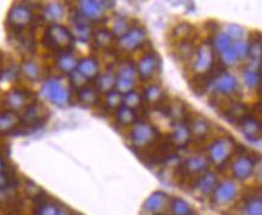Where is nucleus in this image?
Instances as JSON below:
<instances>
[{
	"mask_svg": "<svg viewBox=\"0 0 262 215\" xmlns=\"http://www.w3.org/2000/svg\"><path fill=\"white\" fill-rule=\"evenodd\" d=\"M45 42L52 50H62L72 44V35L62 24L51 23L46 30Z\"/></svg>",
	"mask_w": 262,
	"mask_h": 215,
	"instance_id": "f257e3e1",
	"label": "nucleus"
},
{
	"mask_svg": "<svg viewBox=\"0 0 262 215\" xmlns=\"http://www.w3.org/2000/svg\"><path fill=\"white\" fill-rule=\"evenodd\" d=\"M159 132L149 123L139 122L130 132V140L136 148H146L157 141Z\"/></svg>",
	"mask_w": 262,
	"mask_h": 215,
	"instance_id": "f03ea898",
	"label": "nucleus"
},
{
	"mask_svg": "<svg viewBox=\"0 0 262 215\" xmlns=\"http://www.w3.org/2000/svg\"><path fill=\"white\" fill-rule=\"evenodd\" d=\"M234 151V141L232 138L221 137L217 138L208 147L209 159L214 163L222 165L225 161H227L228 157L232 155Z\"/></svg>",
	"mask_w": 262,
	"mask_h": 215,
	"instance_id": "7ed1b4c3",
	"label": "nucleus"
},
{
	"mask_svg": "<svg viewBox=\"0 0 262 215\" xmlns=\"http://www.w3.org/2000/svg\"><path fill=\"white\" fill-rule=\"evenodd\" d=\"M41 95L57 106H65L69 101V92L60 82L50 80L41 87Z\"/></svg>",
	"mask_w": 262,
	"mask_h": 215,
	"instance_id": "20e7f679",
	"label": "nucleus"
},
{
	"mask_svg": "<svg viewBox=\"0 0 262 215\" xmlns=\"http://www.w3.org/2000/svg\"><path fill=\"white\" fill-rule=\"evenodd\" d=\"M215 62V52L212 44H203L197 50L196 60L194 64V70L197 74H203L212 68Z\"/></svg>",
	"mask_w": 262,
	"mask_h": 215,
	"instance_id": "39448f33",
	"label": "nucleus"
},
{
	"mask_svg": "<svg viewBox=\"0 0 262 215\" xmlns=\"http://www.w3.org/2000/svg\"><path fill=\"white\" fill-rule=\"evenodd\" d=\"M32 18H33L32 10H30L28 6L17 4L12 6L10 11H9L8 22L14 29L20 30L24 28L27 24H29L30 21H32Z\"/></svg>",
	"mask_w": 262,
	"mask_h": 215,
	"instance_id": "423d86ee",
	"label": "nucleus"
},
{
	"mask_svg": "<svg viewBox=\"0 0 262 215\" xmlns=\"http://www.w3.org/2000/svg\"><path fill=\"white\" fill-rule=\"evenodd\" d=\"M146 36H147V32L145 29L141 27H135V28L130 29L123 38H120L119 45L125 51H135L142 46Z\"/></svg>",
	"mask_w": 262,
	"mask_h": 215,
	"instance_id": "0eeeda50",
	"label": "nucleus"
},
{
	"mask_svg": "<svg viewBox=\"0 0 262 215\" xmlns=\"http://www.w3.org/2000/svg\"><path fill=\"white\" fill-rule=\"evenodd\" d=\"M237 193L236 185L233 184V181L231 180H225L221 184H219L218 186H215L214 191H213V202L215 204L221 205L226 204L228 202H231L234 198Z\"/></svg>",
	"mask_w": 262,
	"mask_h": 215,
	"instance_id": "6e6552de",
	"label": "nucleus"
},
{
	"mask_svg": "<svg viewBox=\"0 0 262 215\" xmlns=\"http://www.w3.org/2000/svg\"><path fill=\"white\" fill-rule=\"evenodd\" d=\"M159 65V58L155 53H147L142 57L137 64V74L142 80H149Z\"/></svg>",
	"mask_w": 262,
	"mask_h": 215,
	"instance_id": "1a4fd4ad",
	"label": "nucleus"
},
{
	"mask_svg": "<svg viewBox=\"0 0 262 215\" xmlns=\"http://www.w3.org/2000/svg\"><path fill=\"white\" fill-rule=\"evenodd\" d=\"M254 171V161L249 156H240L232 163V174L237 179H248Z\"/></svg>",
	"mask_w": 262,
	"mask_h": 215,
	"instance_id": "9d476101",
	"label": "nucleus"
},
{
	"mask_svg": "<svg viewBox=\"0 0 262 215\" xmlns=\"http://www.w3.org/2000/svg\"><path fill=\"white\" fill-rule=\"evenodd\" d=\"M71 22L75 27V34L81 41H88L91 36V28L89 21L80 11L72 15Z\"/></svg>",
	"mask_w": 262,
	"mask_h": 215,
	"instance_id": "9b49d317",
	"label": "nucleus"
},
{
	"mask_svg": "<svg viewBox=\"0 0 262 215\" xmlns=\"http://www.w3.org/2000/svg\"><path fill=\"white\" fill-rule=\"evenodd\" d=\"M240 124V128L242 131L244 132V135L250 140H258L262 134V123L258 122L256 118L246 116L244 119L242 120Z\"/></svg>",
	"mask_w": 262,
	"mask_h": 215,
	"instance_id": "f8f14e48",
	"label": "nucleus"
},
{
	"mask_svg": "<svg viewBox=\"0 0 262 215\" xmlns=\"http://www.w3.org/2000/svg\"><path fill=\"white\" fill-rule=\"evenodd\" d=\"M101 4L102 3L93 2V0L80 2V12L88 21H96L102 17L103 6Z\"/></svg>",
	"mask_w": 262,
	"mask_h": 215,
	"instance_id": "ddd939ff",
	"label": "nucleus"
},
{
	"mask_svg": "<svg viewBox=\"0 0 262 215\" xmlns=\"http://www.w3.org/2000/svg\"><path fill=\"white\" fill-rule=\"evenodd\" d=\"M214 86L219 94H221V95H230V94L236 92L238 84H237L236 78L233 76L224 74L214 81Z\"/></svg>",
	"mask_w": 262,
	"mask_h": 215,
	"instance_id": "4468645a",
	"label": "nucleus"
},
{
	"mask_svg": "<svg viewBox=\"0 0 262 215\" xmlns=\"http://www.w3.org/2000/svg\"><path fill=\"white\" fill-rule=\"evenodd\" d=\"M189 130L190 134H194L195 137L203 138L211 131V123L203 116H196L189 124Z\"/></svg>",
	"mask_w": 262,
	"mask_h": 215,
	"instance_id": "2eb2a0df",
	"label": "nucleus"
},
{
	"mask_svg": "<svg viewBox=\"0 0 262 215\" xmlns=\"http://www.w3.org/2000/svg\"><path fill=\"white\" fill-rule=\"evenodd\" d=\"M222 116L226 118L230 123L239 124L246 117V107L243 104H239V102H234V104H231L228 107L225 108Z\"/></svg>",
	"mask_w": 262,
	"mask_h": 215,
	"instance_id": "dca6fc26",
	"label": "nucleus"
},
{
	"mask_svg": "<svg viewBox=\"0 0 262 215\" xmlns=\"http://www.w3.org/2000/svg\"><path fill=\"white\" fill-rule=\"evenodd\" d=\"M167 202V195L163 191H155L152 193L145 202V210L149 213H159V211L165 207Z\"/></svg>",
	"mask_w": 262,
	"mask_h": 215,
	"instance_id": "f3484780",
	"label": "nucleus"
},
{
	"mask_svg": "<svg viewBox=\"0 0 262 215\" xmlns=\"http://www.w3.org/2000/svg\"><path fill=\"white\" fill-rule=\"evenodd\" d=\"M215 184H217V177L212 172H206L205 174L201 175L200 178H197L195 181V189L199 190L203 195H208L214 191Z\"/></svg>",
	"mask_w": 262,
	"mask_h": 215,
	"instance_id": "a211bd4d",
	"label": "nucleus"
},
{
	"mask_svg": "<svg viewBox=\"0 0 262 215\" xmlns=\"http://www.w3.org/2000/svg\"><path fill=\"white\" fill-rule=\"evenodd\" d=\"M77 60H76V57L71 52H68V51H64V52H60L57 57V66L60 71L66 72V74H71L76 70L77 68Z\"/></svg>",
	"mask_w": 262,
	"mask_h": 215,
	"instance_id": "6ab92c4d",
	"label": "nucleus"
},
{
	"mask_svg": "<svg viewBox=\"0 0 262 215\" xmlns=\"http://www.w3.org/2000/svg\"><path fill=\"white\" fill-rule=\"evenodd\" d=\"M207 159L205 156H193L190 159H188L187 161L183 163V171L188 174H196L200 172L205 171L207 167Z\"/></svg>",
	"mask_w": 262,
	"mask_h": 215,
	"instance_id": "aec40b11",
	"label": "nucleus"
},
{
	"mask_svg": "<svg viewBox=\"0 0 262 215\" xmlns=\"http://www.w3.org/2000/svg\"><path fill=\"white\" fill-rule=\"evenodd\" d=\"M77 71L81 75H83L87 80L88 78H94L97 77V74H99L97 72L99 71V65H97V62L94 58H84L78 62Z\"/></svg>",
	"mask_w": 262,
	"mask_h": 215,
	"instance_id": "412c9836",
	"label": "nucleus"
},
{
	"mask_svg": "<svg viewBox=\"0 0 262 215\" xmlns=\"http://www.w3.org/2000/svg\"><path fill=\"white\" fill-rule=\"evenodd\" d=\"M190 138V130H189V125H185L184 123H177L175 131L171 135V141L173 145L177 147H183L189 142Z\"/></svg>",
	"mask_w": 262,
	"mask_h": 215,
	"instance_id": "4be33fe9",
	"label": "nucleus"
},
{
	"mask_svg": "<svg viewBox=\"0 0 262 215\" xmlns=\"http://www.w3.org/2000/svg\"><path fill=\"white\" fill-rule=\"evenodd\" d=\"M27 100H28V96L22 90H11L6 96V105L14 111L20 110L26 106Z\"/></svg>",
	"mask_w": 262,
	"mask_h": 215,
	"instance_id": "5701e85b",
	"label": "nucleus"
},
{
	"mask_svg": "<svg viewBox=\"0 0 262 215\" xmlns=\"http://www.w3.org/2000/svg\"><path fill=\"white\" fill-rule=\"evenodd\" d=\"M115 81H117V78L111 72H105L102 75H97L95 88L99 92L108 93L113 89V87H115Z\"/></svg>",
	"mask_w": 262,
	"mask_h": 215,
	"instance_id": "b1692460",
	"label": "nucleus"
},
{
	"mask_svg": "<svg viewBox=\"0 0 262 215\" xmlns=\"http://www.w3.org/2000/svg\"><path fill=\"white\" fill-rule=\"evenodd\" d=\"M166 114L171 119L175 120V122L182 123L183 120H185V117H187V111H185L184 104L182 101H179V100L172 102V104H169Z\"/></svg>",
	"mask_w": 262,
	"mask_h": 215,
	"instance_id": "393cba45",
	"label": "nucleus"
},
{
	"mask_svg": "<svg viewBox=\"0 0 262 215\" xmlns=\"http://www.w3.org/2000/svg\"><path fill=\"white\" fill-rule=\"evenodd\" d=\"M20 123V117L15 111H6L0 113V131H9Z\"/></svg>",
	"mask_w": 262,
	"mask_h": 215,
	"instance_id": "a878e982",
	"label": "nucleus"
},
{
	"mask_svg": "<svg viewBox=\"0 0 262 215\" xmlns=\"http://www.w3.org/2000/svg\"><path fill=\"white\" fill-rule=\"evenodd\" d=\"M41 107L39 105L33 104L27 108L26 114H24V123L29 126H36L38 123H40L42 120V112L40 111Z\"/></svg>",
	"mask_w": 262,
	"mask_h": 215,
	"instance_id": "bb28decb",
	"label": "nucleus"
},
{
	"mask_svg": "<svg viewBox=\"0 0 262 215\" xmlns=\"http://www.w3.org/2000/svg\"><path fill=\"white\" fill-rule=\"evenodd\" d=\"M41 15L46 21L50 22L59 21L64 17V8L60 4H48L45 6Z\"/></svg>",
	"mask_w": 262,
	"mask_h": 215,
	"instance_id": "cd10ccee",
	"label": "nucleus"
},
{
	"mask_svg": "<svg viewBox=\"0 0 262 215\" xmlns=\"http://www.w3.org/2000/svg\"><path fill=\"white\" fill-rule=\"evenodd\" d=\"M97 94H99V90H97L95 87L84 86L82 87L80 92H78V98H80L83 104L94 105L96 104L97 101Z\"/></svg>",
	"mask_w": 262,
	"mask_h": 215,
	"instance_id": "c85d7f7f",
	"label": "nucleus"
},
{
	"mask_svg": "<svg viewBox=\"0 0 262 215\" xmlns=\"http://www.w3.org/2000/svg\"><path fill=\"white\" fill-rule=\"evenodd\" d=\"M117 120L121 125H129L136 120V112L133 108L126 107L125 105L120 106L117 110Z\"/></svg>",
	"mask_w": 262,
	"mask_h": 215,
	"instance_id": "c756f323",
	"label": "nucleus"
},
{
	"mask_svg": "<svg viewBox=\"0 0 262 215\" xmlns=\"http://www.w3.org/2000/svg\"><path fill=\"white\" fill-rule=\"evenodd\" d=\"M171 209L173 215H191L193 209H191L190 204L184 199L175 197L171 202Z\"/></svg>",
	"mask_w": 262,
	"mask_h": 215,
	"instance_id": "7c9ffc66",
	"label": "nucleus"
},
{
	"mask_svg": "<svg viewBox=\"0 0 262 215\" xmlns=\"http://www.w3.org/2000/svg\"><path fill=\"white\" fill-rule=\"evenodd\" d=\"M21 70H22L24 76L30 81H36L40 78V68H39V65L34 62H30V60L24 62L22 66H21Z\"/></svg>",
	"mask_w": 262,
	"mask_h": 215,
	"instance_id": "2f4dec72",
	"label": "nucleus"
},
{
	"mask_svg": "<svg viewBox=\"0 0 262 215\" xmlns=\"http://www.w3.org/2000/svg\"><path fill=\"white\" fill-rule=\"evenodd\" d=\"M145 98L148 102H154V104H159L165 98L164 95V90L161 89L159 86L153 84V86H149L147 89L145 90Z\"/></svg>",
	"mask_w": 262,
	"mask_h": 215,
	"instance_id": "473e14b6",
	"label": "nucleus"
},
{
	"mask_svg": "<svg viewBox=\"0 0 262 215\" xmlns=\"http://www.w3.org/2000/svg\"><path fill=\"white\" fill-rule=\"evenodd\" d=\"M212 46L217 52L224 53L225 51L231 47V40L225 33H218V34H215L214 39H213Z\"/></svg>",
	"mask_w": 262,
	"mask_h": 215,
	"instance_id": "72a5a7b5",
	"label": "nucleus"
},
{
	"mask_svg": "<svg viewBox=\"0 0 262 215\" xmlns=\"http://www.w3.org/2000/svg\"><path fill=\"white\" fill-rule=\"evenodd\" d=\"M136 74H137V69L131 62H123L119 65V69H118V78L134 81L136 77Z\"/></svg>",
	"mask_w": 262,
	"mask_h": 215,
	"instance_id": "f704fd0d",
	"label": "nucleus"
},
{
	"mask_svg": "<svg viewBox=\"0 0 262 215\" xmlns=\"http://www.w3.org/2000/svg\"><path fill=\"white\" fill-rule=\"evenodd\" d=\"M244 215H262V197L248 199L244 205Z\"/></svg>",
	"mask_w": 262,
	"mask_h": 215,
	"instance_id": "c9c22d12",
	"label": "nucleus"
},
{
	"mask_svg": "<svg viewBox=\"0 0 262 215\" xmlns=\"http://www.w3.org/2000/svg\"><path fill=\"white\" fill-rule=\"evenodd\" d=\"M94 38H95V42L99 47H108L114 40V35L111 32H108L107 29L99 30V32L95 33Z\"/></svg>",
	"mask_w": 262,
	"mask_h": 215,
	"instance_id": "e433bc0d",
	"label": "nucleus"
},
{
	"mask_svg": "<svg viewBox=\"0 0 262 215\" xmlns=\"http://www.w3.org/2000/svg\"><path fill=\"white\" fill-rule=\"evenodd\" d=\"M59 207L50 201H42L36 208V215H58Z\"/></svg>",
	"mask_w": 262,
	"mask_h": 215,
	"instance_id": "4c0bfd02",
	"label": "nucleus"
},
{
	"mask_svg": "<svg viewBox=\"0 0 262 215\" xmlns=\"http://www.w3.org/2000/svg\"><path fill=\"white\" fill-rule=\"evenodd\" d=\"M195 54V50L193 45L189 41H182L179 44L178 50H177V56L179 60H189Z\"/></svg>",
	"mask_w": 262,
	"mask_h": 215,
	"instance_id": "58836bf2",
	"label": "nucleus"
},
{
	"mask_svg": "<svg viewBox=\"0 0 262 215\" xmlns=\"http://www.w3.org/2000/svg\"><path fill=\"white\" fill-rule=\"evenodd\" d=\"M121 101H123V95L117 90H111L107 93L106 96V105L109 108H117L118 106H120Z\"/></svg>",
	"mask_w": 262,
	"mask_h": 215,
	"instance_id": "ea45409f",
	"label": "nucleus"
},
{
	"mask_svg": "<svg viewBox=\"0 0 262 215\" xmlns=\"http://www.w3.org/2000/svg\"><path fill=\"white\" fill-rule=\"evenodd\" d=\"M127 32H129V24H127V21L123 17L117 18V21H115L113 26V35L123 38Z\"/></svg>",
	"mask_w": 262,
	"mask_h": 215,
	"instance_id": "a19ab883",
	"label": "nucleus"
},
{
	"mask_svg": "<svg viewBox=\"0 0 262 215\" xmlns=\"http://www.w3.org/2000/svg\"><path fill=\"white\" fill-rule=\"evenodd\" d=\"M123 101L126 107L133 108L134 110V108L141 104V96H140L135 90H131V92L125 94V98H123Z\"/></svg>",
	"mask_w": 262,
	"mask_h": 215,
	"instance_id": "79ce46f5",
	"label": "nucleus"
},
{
	"mask_svg": "<svg viewBox=\"0 0 262 215\" xmlns=\"http://www.w3.org/2000/svg\"><path fill=\"white\" fill-rule=\"evenodd\" d=\"M191 30H193V27L189 23H179L175 28V30H173V34H175L176 38L182 39L183 40V39H185L190 34Z\"/></svg>",
	"mask_w": 262,
	"mask_h": 215,
	"instance_id": "37998d69",
	"label": "nucleus"
},
{
	"mask_svg": "<svg viewBox=\"0 0 262 215\" xmlns=\"http://www.w3.org/2000/svg\"><path fill=\"white\" fill-rule=\"evenodd\" d=\"M115 88H117V92L120 94H127L131 92L134 88V81L124 80V78H118L115 81Z\"/></svg>",
	"mask_w": 262,
	"mask_h": 215,
	"instance_id": "c03bdc74",
	"label": "nucleus"
},
{
	"mask_svg": "<svg viewBox=\"0 0 262 215\" xmlns=\"http://www.w3.org/2000/svg\"><path fill=\"white\" fill-rule=\"evenodd\" d=\"M244 83L248 87L255 88L260 84V75L256 71H246L244 74Z\"/></svg>",
	"mask_w": 262,
	"mask_h": 215,
	"instance_id": "a18cd8bd",
	"label": "nucleus"
},
{
	"mask_svg": "<svg viewBox=\"0 0 262 215\" xmlns=\"http://www.w3.org/2000/svg\"><path fill=\"white\" fill-rule=\"evenodd\" d=\"M225 34L230 38V40H232V39L233 40H239L243 36V29L239 26H237V24H231V26L227 27V30Z\"/></svg>",
	"mask_w": 262,
	"mask_h": 215,
	"instance_id": "49530a36",
	"label": "nucleus"
},
{
	"mask_svg": "<svg viewBox=\"0 0 262 215\" xmlns=\"http://www.w3.org/2000/svg\"><path fill=\"white\" fill-rule=\"evenodd\" d=\"M221 57H222V60L221 62L224 63V64H233L234 62H237L238 60V56H237L236 51L233 50V47L231 46L228 50L225 51L224 53H221Z\"/></svg>",
	"mask_w": 262,
	"mask_h": 215,
	"instance_id": "de8ad7c7",
	"label": "nucleus"
},
{
	"mask_svg": "<svg viewBox=\"0 0 262 215\" xmlns=\"http://www.w3.org/2000/svg\"><path fill=\"white\" fill-rule=\"evenodd\" d=\"M70 78H71L72 84H74V86H76V87L82 88V87L86 86L87 78L84 77L83 75H81L77 70H75L74 72H71V74H70Z\"/></svg>",
	"mask_w": 262,
	"mask_h": 215,
	"instance_id": "09e8293b",
	"label": "nucleus"
},
{
	"mask_svg": "<svg viewBox=\"0 0 262 215\" xmlns=\"http://www.w3.org/2000/svg\"><path fill=\"white\" fill-rule=\"evenodd\" d=\"M233 50L236 51L237 56H238V58H244V57L246 56V54L249 53V46L246 44H244V42H236V44L232 45Z\"/></svg>",
	"mask_w": 262,
	"mask_h": 215,
	"instance_id": "8fccbe9b",
	"label": "nucleus"
},
{
	"mask_svg": "<svg viewBox=\"0 0 262 215\" xmlns=\"http://www.w3.org/2000/svg\"><path fill=\"white\" fill-rule=\"evenodd\" d=\"M2 78L6 82H12L17 78V69L9 68L2 74Z\"/></svg>",
	"mask_w": 262,
	"mask_h": 215,
	"instance_id": "3c124183",
	"label": "nucleus"
},
{
	"mask_svg": "<svg viewBox=\"0 0 262 215\" xmlns=\"http://www.w3.org/2000/svg\"><path fill=\"white\" fill-rule=\"evenodd\" d=\"M14 195V187L6 186L4 189H0V202H4Z\"/></svg>",
	"mask_w": 262,
	"mask_h": 215,
	"instance_id": "603ef678",
	"label": "nucleus"
},
{
	"mask_svg": "<svg viewBox=\"0 0 262 215\" xmlns=\"http://www.w3.org/2000/svg\"><path fill=\"white\" fill-rule=\"evenodd\" d=\"M26 190H27V192H28L29 196H32V197H38L39 186H36L33 181H28V183H27Z\"/></svg>",
	"mask_w": 262,
	"mask_h": 215,
	"instance_id": "864d4df0",
	"label": "nucleus"
},
{
	"mask_svg": "<svg viewBox=\"0 0 262 215\" xmlns=\"http://www.w3.org/2000/svg\"><path fill=\"white\" fill-rule=\"evenodd\" d=\"M9 179H8V175L5 173H0V189H4V187L8 186Z\"/></svg>",
	"mask_w": 262,
	"mask_h": 215,
	"instance_id": "5fc2aeb1",
	"label": "nucleus"
},
{
	"mask_svg": "<svg viewBox=\"0 0 262 215\" xmlns=\"http://www.w3.org/2000/svg\"><path fill=\"white\" fill-rule=\"evenodd\" d=\"M5 169V162L0 159V173H3V171Z\"/></svg>",
	"mask_w": 262,
	"mask_h": 215,
	"instance_id": "6e6d98bb",
	"label": "nucleus"
},
{
	"mask_svg": "<svg viewBox=\"0 0 262 215\" xmlns=\"http://www.w3.org/2000/svg\"><path fill=\"white\" fill-rule=\"evenodd\" d=\"M58 215H69L68 211H66L64 208H59V211H58Z\"/></svg>",
	"mask_w": 262,
	"mask_h": 215,
	"instance_id": "4d7b16f0",
	"label": "nucleus"
},
{
	"mask_svg": "<svg viewBox=\"0 0 262 215\" xmlns=\"http://www.w3.org/2000/svg\"><path fill=\"white\" fill-rule=\"evenodd\" d=\"M257 177H258V179H261L262 180V166L260 168H258V172H257Z\"/></svg>",
	"mask_w": 262,
	"mask_h": 215,
	"instance_id": "13d9d810",
	"label": "nucleus"
},
{
	"mask_svg": "<svg viewBox=\"0 0 262 215\" xmlns=\"http://www.w3.org/2000/svg\"><path fill=\"white\" fill-rule=\"evenodd\" d=\"M261 71H262V63H261Z\"/></svg>",
	"mask_w": 262,
	"mask_h": 215,
	"instance_id": "bf43d9fd",
	"label": "nucleus"
}]
</instances>
